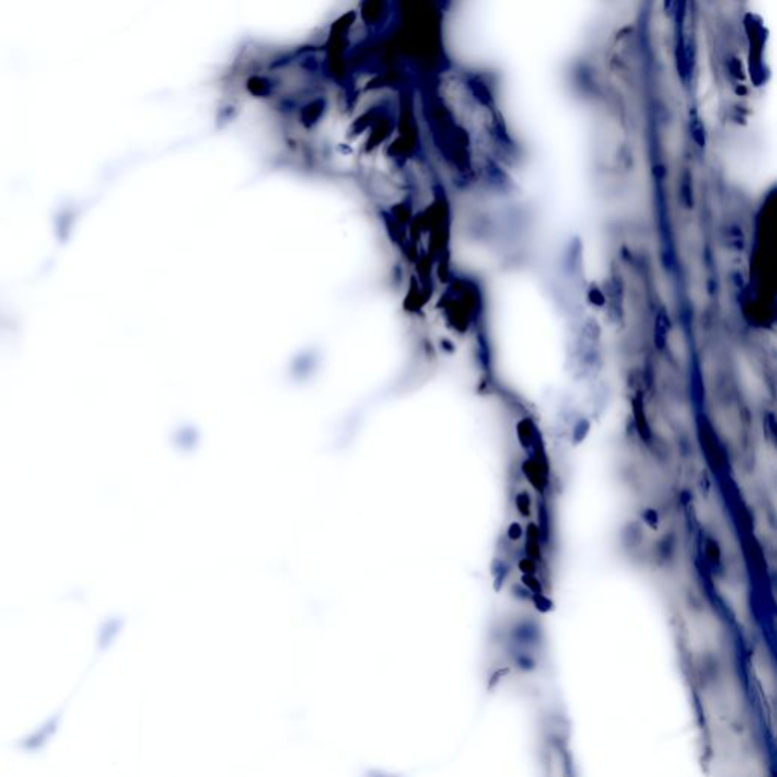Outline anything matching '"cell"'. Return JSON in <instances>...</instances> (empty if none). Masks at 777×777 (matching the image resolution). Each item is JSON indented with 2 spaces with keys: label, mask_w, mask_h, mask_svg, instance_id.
<instances>
[{
  "label": "cell",
  "mask_w": 777,
  "mask_h": 777,
  "mask_svg": "<svg viewBox=\"0 0 777 777\" xmlns=\"http://www.w3.org/2000/svg\"><path fill=\"white\" fill-rule=\"evenodd\" d=\"M58 720H60V716H55L53 720L47 721L37 732L27 737L26 740H23L21 743L23 751H25V749L26 751H38V749L46 743L47 738H50V735L57 731Z\"/></svg>",
  "instance_id": "obj_1"
}]
</instances>
